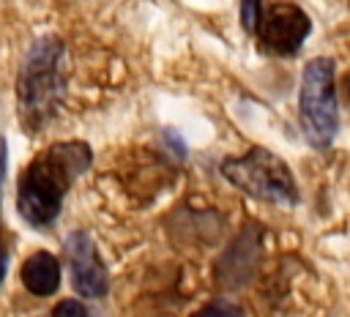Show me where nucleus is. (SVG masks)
I'll return each instance as SVG.
<instances>
[{"mask_svg":"<svg viewBox=\"0 0 350 317\" xmlns=\"http://www.w3.org/2000/svg\"><path fill=\"white\" fill-rule=\"evenodd\" d=\"M93 150L88 142H55L41 150L19 175L16 210L33 227H46L57 219L71 183L90 167Z\"/></svg>","mask_w":350,"mask_h":317,"instance_id":"f257e3e1","label":"nucleus"},{"mask_svg":"<svg viewBox=\"0 0 350 317\" xmlns=\"http://www.w3.org/2000/svg\"><path fill=\"white\" fill-rule=\"evenodd\" d=\"M60 57H63V46L52 36L38 38L25 55V63L19 68L16 96H19V120L30 131L41 128L55 112V104L63 90Z\"/></svg>","mask_w":350,"mask_h":317,"instance_id":"f03ea898","label":"nucleus"},{"mask_svg":"<svg viewBox=\"0 0 350 317\" xmlns=\"http://www.w3.org/2000/svg\"><path fill=\"white\" fill-rule=\"evenodd\" d=\"M221 175L254 199L273 202V205L298 202V189H295V180L287 164L265 148H252L243 156L227 158L221 164Z\"/></svg>","mask_w":350,"mask_h":317,"instance_id":"7ed1b4c3","label":"nucleus"},{"mask_svg":"<svg viewBox=\"0 0 350 317\" xmlns=\"http://www.w3.org/2000/svg\"><path fill=\"white\" fill-rule=\"evenodd\" d=\"M301 126L314 148L331 145L339 128L336 115V87H334V60L314 57L304 68L301 79Z\"/></svg>","mask_w":350,"mask_h":317,"instance_id":"20e7f679","label":"nucleus"},{"mask_svg":"<svg viewBox=\"0 0 350 317\" xmlns=\"http://www.w3.org/2000/svg\"><path fill=\"white\" fill-rule=\"evenodd\" d=\"M254 30L262 49L273 55H295L312 30V19L293 3H271L260 11Z\"/></svg>","mask_w":350,"mask_h":317,"instance_id":"39448f33","label":"nucleus"},{"mask_svg":"<svg viewBox=\"0 0 350 317\" xmlns=\"http://www.w3.org/2000/svg\"><path fill=\"white\" fill-rule=\"evenodd\" d=\"M63 251H66L74 290L88 298H101L109 290V276H107V268H104L90 235L82 230L71 232L63 243Z\"/></svg>","mask_w":350,"mask_h":317,"instance_id":"423d86ee","label":"nucleus"},{"mask_svg":"<svg viewBox=\"0 0 350 317\" xmlns=\"http://www.w3.org/2000/svg\"><path fill=\"white\" fill-rule=\"evenodd\" d=\"M19 276H22V284L33 295L44 298V295H52L60 287V262L49 251H36L22 262Z\"/></svg>","mask_w":350,"mask_h":317,"instance_id":"0eeeda50","label":"nucleus"},{"mask_svg":"<svg viewBox=\"0 0 350 317\" xmlns=\"http://www.w3.org/2000/svg\"><path fill=\"white\" fill-rule=\"evenodd\" d=\"M194 317H243V312H241L238 306H230V303H224V301H216V303L202 306Z\"/></svg>","mask_w":350,"mask_h":317,"instance_id":"6e6552de","label":"nucleus"},{"mask_svg":"<svg viewBox=\"0 0 350 317\" xmlns=\"http://www.w3.org/2000/svg\"><path fill=\"white\" fill-rule=\"evenodd\" d=\"M260 0H241V22L246 30H254L257 27V19H260Z\"/></svg>","mask_w":350,"mask_h":317,"instance_id":"1a4fd4ad","label":"nucleus"},{"mask_svg":"<svg viewBox=\"0 0 350 317\" xmlns=\"http://www.w3.org/2000/svg\"><path fill=\"white\" fill-rule=\"evenodd\" d=\"M49 317H88V312H85V306H82L79 301L66 298V301H60V303L52 309Z\"/></svg>","mask_w":350,"mask_h":317,"instance_id":"9d476101","label":"nucleus"},{"mask_svg":"<svg viewBox=\"0 0 350 317\" xmlns=\"http://www.w3.org/2000/svg\"><path fill=\"white\" fill-rule=\"evenodd\" d=\"M5 262H8V254H5V246H0V284L5 279Z\"/></svg>","mask_w":350,"mask_h":317,"instance_id":"9b49d317","label":"nucleus"},{"mask_svg":"<svg viewBox=\"0 0 350 317\" xmlns=\"http://www.w3.org/2000/svg\"><path fill=\"white\" fill-rule=\"evenodd\" d=\"M342 90L347 93V98H350V77H345V82H342Z\"/></svg>","mask_w":350,"mask_h":317,"instance_id":"f8f14e48","label":"nucleus"}]
</instances>
